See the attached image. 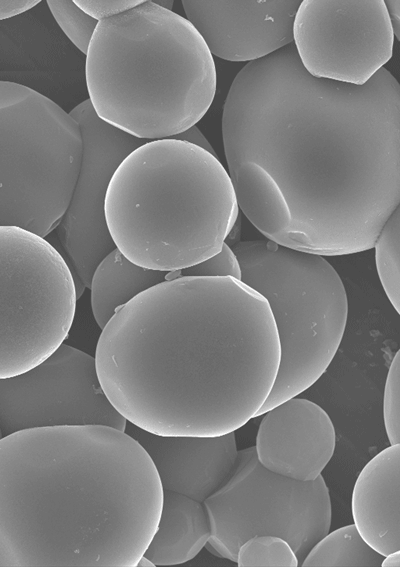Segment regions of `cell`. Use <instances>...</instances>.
Instances as JSON below:
<instances>
[{
  "label": "cell",
  "mask_w": 400,
  "mask_h": 567,
  "mask_svg": "<svg viewBox=\"0 0 400 567\" xmlns=\"http://www.w3.org/2000/svg\"><path fill=\"white\" fill-rule=\"evenodd\" d=\"M238 208L270 241L321 256L369 250L400 202V85L315 78L294 44L247 63L223 107Z\"/></svg>",
  "instance_id": "6da1fadb"
},
{
  "label": "cell",
  "mask_w": 400,
  "mask_h": 567,
  "mask_svg": "<svg viewBox=\"0 0 400 567\" xmlns=\"http://www.w3.org/2000/svg\"><path fill=\"white\" fill-rule=\"evenodd\" d=\"M94 359L127 422L162 436L213 437L255 418L280 346L259 293L232 277L179 276L120 306Z\"/></svg>",
  "instance_id": "7a4b0ae2"
},
{
  "label": "cell",
  "mask_w": 400,
  "mask_h": 567,
  "mask_svg": "<svg viewBox=\"0 0 400 567\" xmlns=\"http://www.w3.org/2000/svg\"><path fill=\"white\" fill-rule=\"evenodd\" d=\"M163 489L142 446L101 425L0 439V567H135Z\"/></svg>",
  "instance_id": "3957f363"
},
{
  "label": "cell",
  "mask_w": 400,
  "mask_h": 567,
  "mask_svg": "<svg viewBox=\"0 0 400 567\" xmlns=\"http://www.w3.org/2000/svg\"><path fill=\"white\" fill-rule=\"evenodd\" d=\"M85 78L98 118L147 141L195 125L217 83L213 56L196 29L153 0L98 22Z\"/></svg>",
  "instance_id": "277c9868"
},
{
  "label": "cell",
  "mask_w": 400,
  "mask_h": 567,
  "mask_svg": "<svg viewBox=\"0 0 400 567\" xmlns=\"http://www.w3.org/2000/svg\"><path fill=\"white\" fill-rule=\"evenodd\" d=\"M104 211L110 236L128 260L169 273L217 254L239 208L216 156L165 138L147 141L120 163Z\"/></svg>",
  "instance_id": "5b68a950"
},
{
  "label": "cell",
  "mask_w": 400,
  "mask_h": 567,
  "mask_svg": "<svg viewBox=\"0 0 400 567\" xmlns=\"http://www.w3.org/2000/svg\"><path fill=\"white\" fill-rule=\"evenodd\" d=\"M231 249L240 265V281L267 301L280 346L277 375L258 417L324 374L345 331L347 295L339 274L321 255L268 239L242 241Z\"/></svg>",
  "instance_id": "8992f818"
},
{
  "label": "cell",
  "mask_w": 400,
  "mask_h": 567,
  "mask_svg": "<svg viewBox=\"0 0 400 567\" xmlns=\"http://www.w3.org/2000/svg\"><path fill=\"white\" fill-rule=\"evenodd\" d=\"M81 158L69 113L32 88L0 81V226L49 234L68 207Z\"/></svg>",
  "instance_id": "52a82bcc"
},
{
  "label": "cell",
  "mask_w": 400,
  "mask_h": 567,
  "mask_svg": "<svg viewBox=\"0 0 400 567\" xmlns=\"http://www.w3.org/2000/svg\"><path fill=\"white\" fill-rule=\"evenodd\" d=\"M77 299L72 271L48 241L0 226V379L32 369L63 343Z\"/></svg>",
  "instance_id": "ba28073f"
},
{
  "label": "cell",
  "mask_w": 400,
  "mask_h": 567,
  "mask_svg": "<svg viewBox=\"0 0 400 567\" xmlns=\"http://www.w3.org/2000/svg\"><path fill=\"white\" fill-rule=\"evenodd\" d=\"M203 505L211 528L208 543L233 562L248 538L275 535L289 543L301 565L330 530L331 501L323 477L299 481L269 471L255 446L238 451L231 475Z\"/></svg>",
  "instance_id": "9c48e42d"
},
{
  "label": "cell",
  "mask_w": 400,
  "mask_h": 567,
  "mask_svg": "<svg viewBox=\"0 0 400 567\" xmlns=\"http://www.w3.org/2000/svg\"><path fill=\"white\" fill-rule=\"evenodd\" d=\"M80 425L121 431L127 425L105 395L89 354L62 343L32 369L0 379L3 437L26 429Z\"/></svg>",
  "instance_id": "30bf717a"
},
{
  "label": "cell",
  "mask_w": 400,
  "mask_h": 567,
  "mask_svg": "<svg viewBox=\"0 0 400 567\" xmlns=\"http://www.w3.org/2000/svg\"><path fill=\"white\" fill-rule=\"evenodd\" d=\"M383 0H303L293 24L302 66L315 78L361 86L393 54Z\"/></svg>",
  "instance_id": "8fae6325"
},
{
  "label": "cell",
  "mask_w": 400,
  "mask_h": 567,
  "mask_svg": "<svg viewBox=\"0 0 400 567\" xmlns=\"http://www.w3.org/2000/svg\"><path fill=\"white\" fill-rule=\"evenodd\" d=\"M69 115L80 128L82 158L70 202L56 228L74 280L89 288L99 262L116 248L104 211L108 185L120 163L147 140L102 121L89 99Z\"/></svg>",
  "instance_id": "7c38bea8"
},
{
  "label": "cell",
  "mask_w": 400,
  "mask_h": 567,
  "mask_svg": "<svg viewBox=\"0 0 400 567\" xmlns=\"http://www.w3.org/2000/svg\"><path fill=\"white\" fill-rule=\"evenodd\" d=\"M300 0H183L211 55L252 62L293 43Z\"/></svg>",
  "instance_id": "4fadbf2b"
},
{
  "label": "cell",
  "mask_w": 400,
  "mask_h": 567,
  "mask_svg": "<svg viewBox=\"0 0 400 567\" xmlns=\"http://www.w3.org/2000/svg\"><path fill=\"white\" fill-rule=\"evenodd\" d=\"M256 455L269 471L299 481L316 479L333 456L336 433L324 409L293 397L263 414Z\"/></svg>",
  "instance_id": "5bb4252c"
},
{
  "label": "cell",
  "mask_w": 400,
  "mask_h": 567,
  "mask_svg": "<svg viewBox=\"0 0 400 567\" xmlns=\"http://www.w3.org/2000/svg\"><path fill=\"white\" fill-rule=\"evenodd\" d=\"M124 431L150 457L163 490L201 503L225 483L238 455L235 431L213 437L162 436L131 423Z\"/></svg>",
  "instance_id": "9a60e30c"
},
{
  "label": "cell",
  "mask_w": 400,
  "mask_h": 567,
  "mask_svg": "<svg viewBox=\"0 0 400 567\" xmlns=\"http://www.w3.org/2000/svg\"><path fill=\"white\" fill-rule=\"evenodd\" d=\"M351 510L361 537L386 556L400 550V444L374 456L355 482Z\"/></svg>",
  "instance_id": "2e32d148"
},
{
  "label": "cell",
  "mask_w": 400,
  "mask_h": 567,
  "mask_svg": "<svg viewBox=\"0 0 400 567\" xmlns=\"http://www.w3.org/2000/svg\"><path fill=\"white\" fill-rule=\"evenodd\" d=\"M210 535V522L203 503L163 490L158 524L142 559L153 565L185 563L202 550Z\"/></svg>",
  "instance_id": "e0dca14e"
},
{
  "label": "cell",
  "mask_w": 400,
  "mask_h": 567,
  "mask_svg": "<svg viewBox=\"0 0 400 567\" xmlns=\"http://www.w3.org/2000/svg\"><path fill=\"white\" fill-rule=\"evenodd\" d=\"M168 272L138 266L117 248L95 268L91 283V307L98 326L103 329L116 310L139 293L163 282Z\"/></svg>",
  "instance_id": "ac0fdd59"
},
{
  "label": "cell",
  "mask_w": 400,
  "mask_h": 567,
  "mask_svg": "<svg viewBox=\"0 0 400 567\" xmlns=\"http://www.w3.org/2000/svg\"><path fill=\"white\" fill-rule=\"evenodd\" d=\"M384 556L350 524L327 533L308 552L302 567H379Z\"/></svg>",
  "instance_id": "d6986e66"
},
{
  "label": "cell",
  "mask_w": 400,
  "mask_h": 567,
  "mask_svg": "<svg viewBox=\"0 0 400 567\" xmlns=\"http://www.w3.org/2000/svg\"><path fill=\"white\" fill-rule=\"evenodd\" d=\"M375 259L380 281L395 310L400 312V209L392 213L379 233Z\"/></svg>",
  "instance_id": "ffe728a7"
},
{
  "label": "cell",
  "mask_w": 400,
  "mask_h": 567,
  "mask_svg": "<svg viewBox=\"0 0 400 567\" xmlns=\"http://www.w3.org/2000/svg\"><path fill=\"white\" fill-rule=\"evenodd\" d=\"M239 567H297L298 559L283 538L275 535H255L244 541L237 550Z\"/></svg>",
  "instance_id": "44dd1931"
},
{
  "label": "cell",
  "mask_w": 400,
  "mask_h": 567,
  "mask_svg": "<svg viewBox=\"0 0 400 567\" xmlns=\"http://www.w3.org/2000/svg\"><path fill=\"white\" fill-rule=\"evenodd\" d=\"M46 3L65 35L86 55L99 21L82 11L72 0H48Z\"/></svg>",
  "instance_id": "7402d4cb"
},
{
  "label": "cell",
  "mask_w": 400,
  "mask_h": 567,
  "mask_svg": "<svg viewBox=\"0 0 400 567\" xmlns=\"http://www.w3.org/2000/svg\"><path fill=\"white\" fill-rule=\"evenodd\" d=\"M400 351L389 367L383 398V417L391 445L400 443Z\"/></svg>",
  "instance_id": "603a6c76"
},
{
  "label": "cell",
  "mask_w": 400,
  "mask_h": 567,
  "mask_svg": "<svg viewBox=\"0 0 400 567\" xmlns=\"http://www.w3.org/2000/svg\"><path fill=\"white\" fill-rule=\"evenodd\" d=\"M174 273L177 276L191 277H232L239 281L241 278V269L237 257L226 243L214 256Z\"/></svg>",
  "instance_id": "cb8c5ba5"
},
{
  "label": "cell",
  "mask_w": 400,
  "mask_h": 567,
  "mask_svg": "<svg viewBox=\"0 0 400 567\" xmlns=\"http://www.w3.org/2000/svg\"><path fill=\"white\" fill-rule=\"evenodd\" d=\"M75 4L97 21L124 13L143 0H75Z\"/></svg>",
  "instance_id": "d4e9b609"
},
{
  "label": "cell",
  "mask_w": 400,
  "mask_h": 567,
  "mask_svg": "<svg viewBox=\"0 0 400 567\" xmlns=\"http://www.w3.org/2000/svg\"><path fill=\"white\" fill-rule=\"evenodd\" d=\"M38 3L39 0H0V20L22 14Z\"/></svg>",
  "instance_id": "484cf974"
},
{
  "label": "cell",
  "mask_w": 400,
  "mask_h": 567,
  "mask_svg": "<svg viewBox=\"0 0 400 567\" xmlns=\"http://www.w3.org/2000/svg\"><path fill=\"white\" fill-rule=\"evenodd\" d=\"M172 139L181 140L193 144L205 151L217 156L208 140L204 137L196 125L191 126L187 130L171 137Z\"/></svg>",
  "instance_id": "4316f807"
},
{
  "label": "cell",
  "mask_w": 400,
  "mask_h": 567,
  "mask_svg": "<svg viewBox=\"0 0 400 567\" xmlns=\"http://www.w3.org/2000/svg\"><path fill=\"white\" fill-rule=\"evenodd\" d=\"M389 20L393 29L394 36L399 39L400 29V1L387 0L384 1Z\"/></svg>",
  "instance_id": "83f0119b"
},
{
  "label": "cell",
  "mask_w": 400,
  "mask_h": 567,
  "mask_svg": "<svg viewBox=\"0 0 400 567\" xmlns=\"http://www.w3.org/2000/svg\"><path fill=\"white\" fill-rule=\"evenodd\" d=\"M382 567H400V550L384 556Z\"/></svg>",
  "instance_id": "f1b7e54d"
},
{
  "label": "cell",
  "mask_w": 400,
  "mask_h": 567,
  "mask_svg": "<svg viewBox=\"0 0 400 567\" xmlns=\"http://www.w3.org/2000/svg\"><path fill=\"white\" fill-rule=\"evenodd\" d=\"M155 4L159 5L162 8H165L167 10H171L172 11V5H173V1H153Z\"/></svg>",
  "instance_id": "f546056e"
},
{
  "label": "cell",
  "mask_w": 400,
  "mask_h": 567,
  "mask_svg": "<svg viewBox=\"0 0 400 567\" xmlns=\"http://www.w3.org/2000/svg\"><path fill=\"white\" fill-rule=\"evenodd\" d=\"M2 437H3V436H2V432H1V430H0V439H1Z\"/></svg>",
  "instance_id": "4dcf8cb0"
}]
</instances>
